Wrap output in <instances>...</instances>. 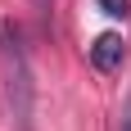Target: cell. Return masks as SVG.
Masks as SVG:
<instances>
[{"instance_id":"cell-3","label":"cell","mask_w":131,"mask_h":131,"mask_svg":"<svg viewBox=\"0 0 131 131\" xmlns=\"http://www.w3.org/2000/svg\"><path fill=\"white\" fill-rule=\"evenodd\" d=\"M95 5H100L108 18H127V14H131V0H95Z\"/></svg>"},{"instance_id":"cell-2","label":"cell","mask_w":131,"mask_h":131,"mask_svg":"<svg viewBox=\"0 0 131 131\" xmlns=\"http://www.w3.org/2000/svg\"><path fill=\"white\" fill-rule=\"evenodd\" d=\"M122 59H127V41H122L118 32H104V36H95V45H91V63L100 68V72H113V68H122Z\"/></svg>"},{"instance_id":"cell-1","label":"cell","mask_w":131,"mask_h":131,"mask_svg":"<svg viewBox=\"0 0 131 131\" xmlns=\"http://www.w3.org/2000/svg\"><path fill=\"white\" fill-rule=\"evenodd\" d=\"M0 63H5V77H9V100H14V118L18 127H32V63H27L23 36L14 32L9 23H0Z\"/></svg>"},{"instance_id":"cell-4","label":"cell","mask_w":131,"mask_h":131,"mask_svg":"<svg viewBox=\"0 0 131 131\" xmlns=\"http://www.w3.org/2000/svg\"><path fill=\"white\" fill-rule=\"evenodd\" d=\"M118 131H131V95H127V104H122V118H118Z\"/></svg>"}]
</instances>
